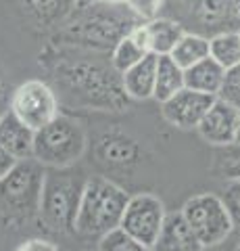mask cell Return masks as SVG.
Listing matches in <instances>:
<instances>
[{
  "label": "cell",
  "instance_id": "cell-9",
  "mask_svg": "<svg viewBox=\"0 0 240 251\" xmlns=\"http://www.w3.org/2000/svg\"><path fill=\"white\" fill-rule=\"evenodd\" d=\"M9 109L34 132L59 115L57 92L42 80H25L13 90Z\"/></svg>",
  "mask_w": 240,
  "mask_h": 251
},
{
  "label": "cell",
  "instance_id": "cell-7",
  "mask_svg": "<svg viewBox=\"0 0 240 251\" xmlns=\"http://www.w3.org/2000/svg\"><path fill=\"white\" fill-rule=\"evenodd\" d=\"M182 216L205 247L219 245L234 232L226 203L213 193H198L190 197L184 203Z\"/></svg>",
  "mask_w": 240,
  "mask_h": 251
},
{
  "label": "cell",
  "instance_id": "cell-10",
  "mask_svg": "<svg viewBox=\"0 0 240 251\" xmlns=\"http://www.w3.org/2000/svg\"><path fill=\"white\" fill-rule=\"evenodd\" d=\"M165 216H167L165 205L157 195L138 193L128 199L119 226L126 232H130L134 239L144 243L146 247H153L161 232V226L165 222Z\"/></svg>",
  "mask_w": 240,
  "mask_h": 251
},
{
  "label": "cell",
  "instance_id": "cell-21",
  "mask_svg": "<svg viewBox=\"0 0 240 251\" xmlns=\"http://www.w3.org/2000/svg\"><path fill=\"white\" fill-rule=\"evenodd\" d=\"M209 54L221 67H234L240 63V34L238 31H223L209 38Z\"/></svg>",
  "mask_w": 240,
  "mask_h": 251
},
{
  "label": "cell",
  "instance_id": "cell-11",
  "mask_svg": "<svg viewBox=\"0 0 240 251\" xmlns=\"http://www.w3.org/2000/svg\"><path fill=\"white\" fill-rule=\"evenodd\" d=\"M213 94L196 92L184 86L180 92H175L174 97L161 103V115L165 117V122L180 130H196L209 107L213 105Z\"/></svg>",
  "mask_w": 240,
  "mask_h": 251
},
{
  "label": "cell",
  "instance_id": "cell-31",
  "mask_svg": "<svg viewBox=\"0 0 240 251\" xmlns=\"http://www.w3.org/2000/svg\"><path fill=\"white\" fill-rule=\"evenodd\" d=\"M6 92H4V84H2V77H0V115L6 111Z\"/></svg>",
  "mask_w": 240,
  "mask_h": 251
},
{
  "label": "cell",
  "instance_id": "cell-30",
  "mask_svg": "<svg viewBox=\"0 0 240 251\" xmlns=\"http://www.w3.org/2000/svg\"><path fill=\"white\" fill-rule=\"evenodd\" d=\"M19 159H15V157L6 151V149H2L0 147V180H2L9 172L15 168V163H17Z\"/></svg>",
  "mask_w": 240,
  "mask_h": 251
},
{
  "label": "cell",
  "instance_id": "cell-26",
  "mask_svg": "<svg viewBox=\"0 0 240 251\" xmlns=\"http://www.w3.org/2000/svg\"><path fill=\"white\" fill-rule=\"evenodd\" d=\"M27 4V11L40 23L55 21L63 15V0H23Z\"/></svg>",
  "mask_w": 240,
  "mask_h": 251
},
{
  "label": "cell",
  "instance_id": "cell-3",
  "mask_svg": "<svg viewBox=\"0 0 240 251\" xmlns=\"http://www.w3.org/2000/svg\"><path fill=\"white\" fill-rule=\"evenodd\" d=\"M161 15L205 38L240 29V0H163Z\"/></svg>",
  "mask_w": 240,
  "mask_h": 251
},
{
  "label": "cell",
  "instance_id": "cell-29",
  "mask_svg": "<svg viewBox=\"0 0 240 251\" xmlns=\"http://www.w3.org/2000/svg\"><path fill=\"white\" fill-rule=\"evenodd\" d=\"M17 251H61V247L46 239H29Z\"/></svg>",
  "mask_w": 240,
  "mask_h": 251
},
{
  "label": "cell",
  "instance_id": "cell-12",
  "mask_svg": "<svg viewBox=\"0 0 240 251\" xmlns=\"http://www.w3.org/2000/svg\"><path fill=\"white\" fill-rule=\"evenodd\" d=\"M238 117L240 109L234 105L226 103L215 97L213 105L209 107V111L198 124V134L205 143L213 147H228L236 145V132H238Z\"/></svg>",
  "mask_w": 240,
  "mask_h": 251
},
{
  "label": "cell",
  "instance_id": "cell-34",
  "mask_svg": "<svg viewBox=\"0 0 240 251\" xmlns=\"http://www.w3.org/2000/svg\"><path fill=\"white\" fill-rule=\"evenodd\" d=\"M236 145H240V117H238V132H236Z\"/></svg>",
  "mask_w": 240,
  "mask_h": 251
},
{
  "label": "cell",
  "instance_id": "cell-19",
  "mask_svg": "<svg viewBox=\"0 0 240 251\" xmlns=\"http://www.w3.org/2000/svg\"><path fill=\"white\" fill-rule=\"evenodd\" d=\"M169 57H172L182 69H188V67L195 65V63L209 57V38L186 31V34L180 38V42L175 44V49L169 52Z\"/></svg>",
  "mask_w": 240,
  "mask_h": 251
},
{
  "label": "cell",
  "instance_id": "cell-4",
  "mask_svg": "<svg viewBox=\"0 0 240 251\" xmlns=\"http://www.w3.org/2000/svg\"><path fill=\"white\" fill-rule=\"evenodd\" d=\"M46 170L34 157L19 159L0 180V214L11 222H29L40 214Z\"/></svg>",
  "mask_w": 240,
  "mask_h": 251
},
{
  "label": "cell",
  "instance_id": "cell-14",
  "mask_svg": "<svg viewBox=\"0 0 240 251\" xmlns=\"http://www.w3.org/2000/svg\"><path fill=\"white\" fill-rule=\"evenodd\" d=\"M203 249L205 245L192 232L188 222L182 216V211H172V214L165 216L159 237L151 247V251H203Z\"/></svg>",
  "mask_w": 240,
  "mask_h": 251
},
{
  "label": "cell",
  "instance_id": "cell-36",
  "mask_svg": "<svg viewBox=\"0 0 240 251\" xmlns=\"http://www.w3.org/2000/svg\"><path fill=\"white\" fill-rule=\"evenodd\" d=\"M80 251H90V249H80Z\"/></svg>",
  "mask_w": 240,
  "mask_h": 251
},
{
  "label": "cell",
  "instance_id": "cell-28",
  "mask_svg": "<svg viewBox=\"0 0 240 251\" xmlns=\"http://www.w3.org/2000/svg\"><path fill=\"white\" fill-rule=\"evenodd\" d=\"M128 9L142 21H149L161 15L163 0H128Z\"/></svg>",
  "mask_w": 240,
  "mask_h": 251
},
{
  "label": "cell",
  "instance_id": "cell-24",
  "mask_svg": "<svg viewBox=\"0 0 240 251\" xmlns=\"http://www.w3.org/2000/svg\"><path fill=\"white\" fill-rule=\"evenodd\" d=\"M100 151H103V157L111 163H128V161H134L136 157V145L131 140L126 138H113V136H107L103 143H100Z\"/></svg>",
  "mask_w": 240,
  "mask_h": 251
},
{
  "label": "cell",
  "instance_id": "cell-2",
  "mask_svg": "<svg viewBox=\"0 0 240 251\" xmlns=\"http://www.w3.org/2000/svg\"><path fill=\"white\" fill-rule=\"evenodd\" d=\"M67 168H55V172H46L42 199H40V222L46 230L57 234L75 232V218L80 209L82 193L86 180L82 174L65 172Z\"/></svg>",
  "mask_w": 240,
  "mask_h": 251
},
{
  "label": "cell",
  "instance_id": "cell-5",
  "mask_svg": "<svg viewBox=\"0 0 240 251\" xmlns=\"http://www.w3.org/2000/svg\"><path fill=\"white\" fill-rule=\"evenodd\" d=\"M84 17L69 25L73 42L86 44L92 49H115L123 36H128L138 23H142L140 17L128 9V4L113 6V4H92Z\"/></svg>",
  "mask_w": 240,
  "mask_h": 251
},
{
  "label": "cell",
  "instance_id": "cell-23",
  "mask_svg": "<svg viewBox=\"0 0 240 251\" xmlns=\"http://www.w3.org/2000/svg\"><path fill=\"white\" fill-rule=\"evenodd\" d=\"M96 251H151V247H146L144 243L134 239L130 232L117 226V228L109 230L103 237H98Z\"/></svg>",
  "mask_w": 240,
  "mask_h": 251
},
{
  "label": "cell",
  "instance_id": "cell-27",
  "mask_svg": "<svg viewBox=\"0 0 240 251\" xmlns=\"http://www.w3.org/2000/svg\"><path fill=\"white\" fill-rule=\"evenodd\" d=\"M223 203L230 211L232 224H234V230L240 232V178L230 180L226 184V191H223Z\"/></svg>",
  "mask_w": 240,
  "mask_h": 251
},
{
  "label": "cell",
  "instance_id": "cell-1",
  "mask_svg": "<svg viewBox=\"0 0 240 251\" xmlns=\"http://www.w3.org/2000/svg\"><path fill=\"white\" fill-rule=\"evenodd\" d=\"M130 195L105 176L86 180L75 218V232L82 237H103L121 224Z\"/></svg>",
  "mask_w": 240,
  "mask_h": 251
},
{
  "label": "cell",
  "instance_id": "cell-18",
  "mask_svg": "<svg viewBox=\"0 0 240 251\" xmlns=\"http://www.w3.org/2000/svg\"><path fill=\"white\" fill-rule=\"evenodd\" d=\"M186 86L184 82V69L169 57V54H161L157 59V80H154V94L159 103H163L175 92H180Z\"/></svg>",
  "mask_w": 240,
  "mask_h": 251
},
{
  "label": "cell",
  "instance_id": "cell-6",
  "mask_svg": "<svg viewBox=\"0 0 240 251\" xmlns=\"http://www.w3.org/2000/svg\"><path fill=\"white\" fill-rule=\"evenodd\" d=\"M86 151V134L75 120L57 115L50 124L36 130L34 159L44 168H71Z\"/></svg>",
  "mask_w": 240,
  "mask_h": 251
},
{
  "label": "cell",
  "instance_id": "cell-20",
  "mask_svg": "<svg viewBox=\"0 0 240 251\" xmlns=\"http://www.w3.org/2000/svg\"><path fill=\"white\" fill-rule=\"evenodd\" d=\"M146 54H149V50H146L144 46L138 42V38L130 31L128 36H123L121 40L115 44L113 54H111V65L115 72L121 75L123 72H128L130 67H134L136 63H140Z\"/></svg>",
  "mask_w": 240,
  "mask_h": 251
},
{
  "label": "cell",
  "instance_id": "cell-32",
  "mask_svg": "<svg viewBox=\"0 0 240 251\" xmlns=\"http://www.w3.org/2000/svg\"><path fill=\"white\" fill-rule=\"evenodd\" d=\"M100 0H73V4L77 6V9H88V6L92 4H98Z\"/></svg>",
  "mask_w": 240,
  "mask_h": 251
},
{
  "label": "cell",
  "instance_id": "cell-25",
  "mask_svg": "<svg viewBox=\"0 0 240 251\" xmlns=\"http://www.w3.org/2000/svg\"><path fill=\"white\" fill-rule=\"evenodd\" d=\"M218 99L226 100V103L240 109V63L234 65V67L226 69V75H223V82H221V88L218 92Z\"/></svg>",
  "mask_w": 240,
  "mask_h": 251
},
{
  "label": "cell",
  "instance_id": "cell-35",
  "mask_svg": "<svg viewBox=\"0 0 240 251\" xmlns=\"http://www.w3.org/2000/svg\"><path fill=\"white\" fill-rule=\"evenodd\" d=\"M236 251H240V241H238V245H236Z\"/></svg>",
  "mask_w": 240,
  "mask_h": 251
},
{
  "label": "cell",
  "instance_id": "cell-22",
  "mask_svg": "<svg viewBox=\"0 0 240 251\" xmlns=\"http://www.w3.org/2000/svg\"><path fill=\"white\" fill-rule=\"evenodd\" d=\"M211 172L218 178L226 180L240 178V145L219 147V151L213 155Z\"/></svg>",
  "mask_w": 240,
  "mask_h": 251
},
{
  "label": "cell",
  "instance_id": "cell-17",
  "mask_svg": "<svg viewBox=\"0 0 240 251\" xmlns=\"http://www.w3.org/2000/svg\"><path fill=\"white\" fill-rule=\"evenodd\" d=\"M223 75H226V67H221L211 54H209L207 59L195 63L192 67L184 69L186 88H192V90L205 92V94H213V97H218Z\"/></svg>",
  "mask_w": 240,
  "mask_h": 251
},
{
  "label": "cell",
  "instance_id": "cell-37",
  "mask_svg": "<svg viewBox=\"0 0 240 251\" xmlns=\"http://www.w3.org/2000/svg\"><path fill=\"white\" fill-rule=\"evenodd\" d=\"M238 34H240V29H238Z\"/></svg>",
  "mask_w": 240,
  "mask_h": 251
},
{
  "label": "cell",
  "instance_id": "cell-13",
  "mask_svg": "<svg viewBox=\"0 0 240 251\" xmlns=\"http://www.w3.org/2000/svg\"><path fill=\"white\" fill-rule=\"evenodd\" d=\"M131 34L138 38V42L149 52L161 57V54H169L175 49V44L180 42V38L186 31L180 23L159 15V17H154V19L138 23V25L131 29Z\"/></svg>",
  "mask_w": 240,
  "mask_h": 251
},
{
  "label": "cell",
  "instance_id": "cell-8",
  "mask_svg": "<svg viewBox=\"0 0 240 251\" xmlns=\"http://www.w3.org/2000/svg\"><path fill=\"white\" fill-rule=\"evenodd\" d=\"M113 74H107L94 65H80L71 67L65 74V80L69 82V90H75L80 97L88 100V105H94L100 109H111V111H121L128 103V94L123 90L121 80L109 77ZM71 92V94H75Z\"/></svg>",
  "mask_w": 240,
  "mask_h": 251
},
{
  "label": "cell",
  "instance_id": "cell-33",
  "mask_svg": "<svg viewBox=\"0 0 240 251\" xmlns=\"http://www.w3.org/2000/svg\"><path fill=\"white\" fill-rule=\"evenodd\" d=\"M105 4H113V6H121V4H128V0H100Z\"/></svg>",
  "mask_w": 240,
  "mask_h": 251
},
{
  "label": "cell",
  "instance_id": "cell-16",
  "mask_svg": "<svg viewBox=\"0 0 240 251\" xmlns=\"http://www.w3.org/2000/svg\"><path fill=\"white\" fill-rule=\"evenodd\" d=\"M157 59H159L157 54L149 52L140 63H136L134 67H130L128 72L121 74L123 90H126L130 99L136 100L153 99L154 80H157Z\"/></svg>",
  "mask_w": 240,
  "mask_h": 251
},
{
  "label": "cell",
  "instance_id": "cell-15",
  "mask_svg": "<svg viewBox=\"0 0 240 251\" xmlns=\"http://www.w3.org/2000/svg\"><path fill=\"white\" fill-rule=\"evenodd\" d=\"M34 136L36 132L23 124L11 109L0 115V147L6 149L15 159L34 157Z\"/></svg>",
  "mask_w": 240,
  "mask_h": 251
}]
</instances>
